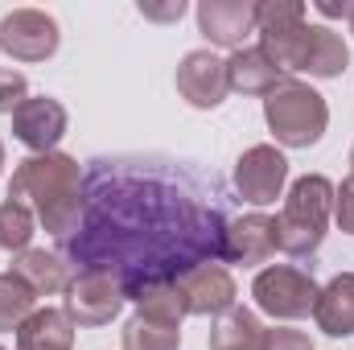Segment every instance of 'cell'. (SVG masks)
<instances>
[{
	"label": "cell",
	"mask_w": 354,
	"mask_h": 350,
	"mask_svg": "<svg viewBox=\"0 0 354 350\" xmlns=\"http://www.w3.org/2000/svg\"><path fill=\"white\" fill-rule=\"evenodd\" d=\"M260 338H264V330H260L256 313L231 305V309L218 317V326L210 330V350H256Z\"/></svg>",
	"instance_id": "19"
},
{
	"label": "cell",
	"mask_w": 354,
	"mask_h": 350,
	"mask_svg": "<svg viewBox=\"0 0 354 350\" xmlns=\"http://www.w3.org/2000/svg\"><path fill=\"white\" fill-rule=\"evenodd\" d=\"M284 177H288V161H284V153H276L272 145L248 149V153L239 157V165H235V185H239L243 202H252V206L276 202Z\"/></svg>",
	"instance_id": "8"
},
{
	"label": "cell",
	"mask_w": 354,
	"mask_h": 350,
	"mask_svg": "<svg viewBox=\"0 0 354 350\" xmlns=\"http://www.w3.org/2000/svg\"><path fill=\"white\" fill-rule=\"evenodd\" d=\"M29 235H33V210L21 202H0V248L4 252H29Z\"/></svg>",
	"instance_id": "22"
},
{
	"label": "cell",
	"mask_w": 354,
	"mask_h": 350,
	"mask_svg": "<svg viewBox=\"0 0 354 350\" xmlns=\"http://www.w3.org/2000/svg\"><path fill=\"white\" fill-rule=\"evenodd\" d=\"M177 342H181V330L161 317L140 313L124 326V350H177Z\"/></svg>",
	"instance_id": "20"
},
{
	"label": "cell",
	"mask_w": 354,
	"mask_h": 350,
	"mask_svg": "<svg viewBox=\"0 0 354 350\" xmlns=\"http://www.w3.org/2000/svg\"><path fill=\"white\" fill-rule=\"evenodd\" d=\"M8 198L29 206L46 223V231L62 243V239L75 235L79 214H83V177H79V165L71 157H62V153H37V157L17 165Z\"/></svg>",
	"instance_id": "3"
},
{
	"label": "cell",
	"mask_w": 354,
	"mask_h": 350,
	"mask_svg": "<svg viewBox=\"0 0 354 350\" xmlns=\"http://www.w3.org/2000/svg\"><path fill=\"white\" fill-rule=\"evenodd\" d=\"M33 288L21 280V276H12V272H4L0 276V330H21L29 317H33Z\"/></svg>",
	"instance_id": "21"
},
{
	"label": "cell",
	"mask_w": 354,
	"mask_h": 350,
	"mask_svg": "<svg viewBox=\"0 0 354 350\" xmlns=\"http://www.w3.org/2000/svg\"><path fill=\"white\" fill-rule=\"evenodd\" d=\"M276 248H280V243H276V219L248 214V219L231 223L223 260H231V264H264Z\"/></svg>",
	"instance_id": "14"
},
{
	"label": "cell",
	"mask_w": 354,
	"mask_h": 350,
	"mask_svg": "<svg viewBox=\"0 0 354 350\" xmlns=\"http://www.w3.org/2000/svg\"><path fill=\"white\" fill-rule=\"evenodd\" d=\"M12 276H21L33 293H58L71 288V264H62V256L54 252H21V260L12 264Z\"/></svg>",
	"instance_id": "18"
},
{
	"label": "cell",
	"mask_w": 354,
	"mask_h": 350,
	"mask_svg": "<svg viewBox=\"0 0 354 350\" xmlns=\"http://www.w3.org/2000/svg\"><path fill=\"white\" fill-rule=\"evenodd\" d=\"M0 165H4V145H0Z\"/></svg>",
	"instance_id": "28"
},
{
	"label": "cell",
	"mask_w": 354,
	"mask_h": 350,
	"mask_svg": "<svg viewBox=\"0 0 354 350\" xmlns=\"http://www.w3.org/2000/svg\"><path fill=\"white\" fill-rule=\"evenodd\" d=\"M140 12L153 17V21H177V17L185 12V4H181V0H174V4H140Z\"/></svg>",
	"instance_id": "26"
},
{
	"label": "cell",
	"mask_w": 354,
	"mask_h": 350,
	"mask_svg": "<svg viewBox=\"0 0 354 350\" xmlns=\"http://www.w3.org/2000/svg\"><path fill=\"white\" fill-rule=\"evenodd\" d=\"M12 132L21 145H29L33 153H50L62 132H66V107L50 95H37V99H25L17 111H12Z\"/></svg>",
	"instance_id": "12"
},
{
	"label": "cell",
	"mask_w": 354,
	"mask_h": 350,
	"mask_svg": "<svg viewBox=\"0 0 354 350\" xmlns=\"http://www.w3.org/2000/svg\"><path fill=\"white\" fill-rule=\"evenodd\" d=\"M252 293H256V305L264 313H272V317H305L317 305L313 276L301 272V268H288V264H276V268L260 272Z\"/></svg>",
	"instance_id": "6"
},
{
	"label": "cell",
	"mask_w": 354,
	"mask_h": 350,
	"mask_svg": "<svg viewBox=\"0 0 354 350\" xmlns=\"http://www.w3.org/2000/svg\"><path fill=\"white\" fill-rule=\"evenodd\" d=\"M231 231V190L214 169L174 157H95L83 174V214L62 260L79 276H107L124 297L174 284L218 264Z\"/></svg>",
	"instance_id": "1"
},
{
	"label": "cell",
	"mask_w": 354,
	"mask_h": 350,
	"mask_svg": "<svg viewBox=\"0 0 354 350\" xmlns=\"http://www.w3.org/2000/svg\"><path fill=\"white\" fill-rule=\"evenodd\" d=\"M75 322L62 309H33V317L17 330V350H71Z\"/></svg>",
	"instance_id": "17"
},
{
	"label": "cell",
	"mask_w": 354,
	"mask_h": 350,
	"mask_svg": "<svg viewBox=\"0 0 354 350\" xmlns=\"http://www.w3.org/2000/svg\"><path fill=\"white\" fill-rule=\"evenodd\" d=\"M330 210H334V185L326 177H301L292 181L288 198H284V210L276 219V243L280 252L288 256H313L322 235H326V223H330Z\"/></svg>",
	"instance_id": "4"
},
{
	"label": "cell",
	"mask_w": 354,
	"mask_h": 350,
	"mask_svg": "<svg viewBox=\"0 0 354 350\" xmlns=\"http://www.w3.org/2000/svg\"><path fill=\"white\" fill-rule=\"evenodd\" d=\"M264 116L268 128L276 132L280 145L288 149H309L322 140L326 124H330V111H326V99L309 83L301 79H280L276 87L264 95Z\"/></svg>",
	"instance_id": "5"
},
{
	"label": "cell",
	"mask_w": 354,
	"mask_h": 350,
	"mask_svg": "<svg viewBox=\"0 0 354 350\" xmlns=\"http://www.w3.org/2000/svg\"><path fill=\"white\" fill-rule=\"evenodd\" d=\"M351 165H354V153H351Z\"/></svg>",
	"instance_id": "29"
},
{
	"label": "cell",
	"mask_w": 354,
	"mask_h": 350,
	"mask_svg": "<svg viewBox=\"0 0 354 350\" xmlns=\"http://www.w3.org/2000/svg\"><path fill=\"white\" fill-rule=\"evenodd\" d=\"M25 99H29V83H25V75H17V71H0V111L12 116Z\"/></svg>",
	"instance_id": "23"
},
{
	"label": "cell",
	"mask_w": 354,
	"mask_h": 350,
	"mask_svg": "<svg viewBox=\"0 0 354 350\" xmlns=\"http://www.w3.org/2000/svg\"><path fill=\"white\" fill-rule=\"evenodd\" d=\"M260 50L276 71H309L313 79H334L346 71V42L330 25H309L301 0H268L256 12Z\"/></svg>",
	"instance_id": "2"
},
{
	"label": "cell",
	"mask_w": 354,
	"mask_h": 350,
	"mask_svg": "<svg viewBox=\"0 0 354 350\" xmlns=\"http://www.w3.org/2000/svg\"><path fill=\"white\" fill-rule=\"evenodd\" d=\"M124 305V288L107 276H75L66 288V317L79 326H107Z\"/></svg>",
	"instance_id": "11"
},
{
	"label": "cell",
	"mask_w": 354,
	"mask_h": 350,
	"mask_svg": "<svg viewBox=\"0 0 354 350\" xmlns=\"http://www.w3.org/2000/svg\"><path fill=\"white\" fill-rule=\"evenodd\" d=\"M185 313H227L235 305V280L223 264H202L177 280Z\"/></svg>",
	"instance_id": "13"
},
{
	"label": "cell",
	"mask_w": 354,
	"mask_h": 350,
	"mask_svg": "<svg viewBox=\"0 0 354 350\" xmlns=\"http://www.w3.org/2000/svg\"><path fill=\"white\" fill-rule=\"evenodd\" d=\"M256 350H313V347H309V338L301 330H264Z\"/></svg>",
	"instance_id": "24"
},
{
	"label": "cell",
	"mask_w": 354,
	"mask_h": 350,
	"mask_svg": "<svg viewBox=\"0 0 354 350\" xmlns=\"http://www.w3.org/2000/svg\"><path fill=\"white\" fill-rule=\"evenodd\" d=\"M334 214H338V227L354 235V174L342 181V190H334Z\"/></svg>",
	"instance_id": "25"
},
{
	"label": "cell",
	"mask_w": 354,
	"mask_h": 350,
	"mask_svg": "<svg viewBox=\"0 0 354 350\" xmlns=\"http://www.w3.org/2000/svg\"><path fill=\"white\" fill-rule=\"evenodd\" d=\"M313 317H317V326H322L330 338H346V334H354V272L334 276V280L317 293Z\"/></svg>",
	"instance_id": "15"
},
{
	"label": "cell",
	"mask_w": 354,
	"mask_h": 350,
	"mask_svg": "<svg viewBox=\"0 0 354 350\" xmlns=\"http://www.w3.org/2000/svg\"><path fill=\"white\" fill-rule=\"evenodd\" d=\"M177 91L185 95V103L194 107H218L227 99V62L210 50H189L177 66Z\"/></svg>",
	"instance_id": "9"
},
{
	"label": "cell",
	"mask_w": 354,
	"mask_h": 350,
	"mask_svg": "<svg viewBox=\"0 0 354 350\" xmlns=\"http://www.w3.org/2000/svg\"><path fill=\"white\" fill-rule=\"evenodd\" d=\"M256 12H260V4H252V0H202L198 4V29L214 46L243 50V37L256 33Z\"/></svg>",
	"instance_id": "10"
},
{
	"label": "cell",
	"mask_w": 354,
	"mask_h": 350,
	"mask_svg": "<svg viewBox=\"0 0 354 350\" xmlns=\"http://www.w3.org/2000/svg\"><path fill=\"white\" fill-rule=\"evenodd\" d=\"M0 50L17 62H41L58 50V21L41 8H17L0 21Z\"/></svg>",
	"instance_id": "7"
},
{
	"label": "cell",
	"mask_w": 354,
	"mask_h": 350,
	"mask_svg": "<svg viewBox=\"0 0 354 350\" xmlns=\"http://www.w3.org/2000/svg\"><path fill=\"white\" fill-rule=\"evenodd\" d=\"M280 79H284V75L276 71V62L268 58L260 46H252V50H235V54L227 58V83H231V91H243V95H268Z\"/></svg>",
	"instance_id": "16"
},
{
	"label": "cell",
	"mask_w": 354,
	"mask_h": 350,
	"mask_svg": "<svg viewBox=\"0 0 354 350\" xmlns=\"http://www.w3.org/2000/svg\"><path fill=\"white\" fill-rule=\"evenodd\" d=\"M346 21H351V33H354V4H351V17H346Z\"/></svg>",
	"instance_id": "27"
}]
</instances>
